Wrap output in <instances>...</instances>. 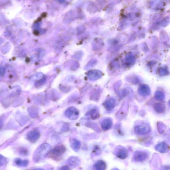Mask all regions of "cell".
I'll use <instances>...</instances> for the list:
<instances>
[{"label": "cell", "instance_id": "obj_1", "mask_svg": "<svg viewBox=\"0 0 170 170\" xmlns=\"http://www.w3.org/2000/svg\"><path fill=\"white\" fill-rule=\"evenodd\" d=\"M51 149V146L49 143H43L36 150L33 155V160L36 162H41L49 154Z\"/></svg>", "mask_w": 170, "mask_h": 170}, {"label": "cell", "instance_id": "obj_2", "mask_svg": "<svg viewBox=\"0 0 170 170\" xmlns=\"http://www.w3.org/2000/svg\"><path fill=\"white\" fill-rule=\"evenodd\" d=\"M66 150V148L64 146H57L51 150L48 155L50 158L55 161H60L63 159V155Z\"/></svg>", "mask_w": 170, "mask_h": 170}, {"label": "cell", "instance_id": "obj_3", "mask_svg": "<svg viewBox=\"0 0 170 170\" xmlns=\"http://www.w3.org/2000/svg\"><path fill=\"white\" fill-rule=\"evenodd\" d=\"M151 130L149 124L145 123H142L135 126V132L139 135H144L149 133Z\"/></svg>", "mask_w": 170, "mask_h": 170}, {"label": "cell", "instance_id": "obj_4", "mask_svg": "<svg viewBox=\"0 0 170 170\" xmlns=\"http://www.w3.org/2000/svg\"><path fill=\"white\" fill-rule=\"evenodd\" d=\"M115 154L117 157L121 160L125 159L128 156L127 150L122 146H118L115 150Z\"/></svg>", "mask_w": 170, "mask_h": 170}, {"label": "cell", "instance_id": "obj_5", "mask_svg": "<svg viewBox=\"0 0 170 170\" xmlns=\"http://www.w3.org/2000/svg\"><path fill=\"white\" fill-rule=\"evenodd\" d=\"M148 157V153L145 151H139L136 152L134 155V159L137 162H143L146 160Z\"/></svg>", "mask_w": 170, "mask_h": 170}, {"label": "cell", "instance_id": "obj_6", "mask_svg": "<svg viewBox=\"0 0 170 170\" xmlns=\"http://www.w3.org/2000/svg\"><path fill=\"white\" fill-rule=\"evenodd\" d=\"M116 101L113 97H110L106 100L104 103V106L107 111H111L116 105Z\"/></svg>", "mask_w": 170, "mask_h": 170}, {"label": "cell", "instance_id": "obj_7", "mask_svg": "<svg viewBox=\"0 0 170 170\" xmlns=\"http://www.w3.org/2000/svg\"><path fill=\"white\" fill-rule=\"evenodd\" d=\"M139 94L143 97H147L150 94L151 90L149 86L144 84H142L138 88Z\"/></svg>", "mask_w": 170, "mask_h": 170}, {"label": "cell", "instance_id": "obj_8", "mask_svg": "<svg viewBox=\"0 0 170 170\" xmlns=\"http://www.w3.org/2000/svg\"><path fill=\"white\" fill-rule=\"evenodd\" d=\"M65 114L69 119L74 120L78 118L79 112L75 108L70 107L66 110Z\"/></svg>", "mask_w": 170, "mask_h": 170}, {"label": "cell", "instance_id": "obj_9", "mask_svg": "<svg viewBox=\"0 0 170 170\" xmlns=\"http://www.w3.org/2000/svg\"><path fill=\"white\" fill-rule=\"evenodd\" d=\"M155 149L160 153H166L168 152L169 147L167 143L162 142L159 143L155 146Z\"/></svg>", "mask_w": 170, "mask_h": 170}, {"label": "cell", "instance_id": "obj_10", "mask_svg": "<svg viewBox=\"0 0 170 170\" xmlns=\"http://www.w3.org/2000/svg\"><path fill=\"white\" fill-rule=\"evenodd\" d=\"M113 125V122L111 118H105L102 122L101 126L102 130L104 131L108 130Z\"/></svg>", "mask_w": 170, "mask_h": 170}, {"label": "cell", "instance_id": "obj_11", "mask_svg": "<svg viewBox=\"0 0 170 170\" xmlns=\"http://www.w3.org/2000/svg\"><path fill=\"white\" fill-rule=\"evenodd\" d=\"M40 133L37 131H32L28 134L27 139L30 142L34 143L39 138Z\"/></svg>", "mask_w": 170, "mask_h": 170}, {"label": "cell", "instance_id": "obj_12", "mask_svg": "<svg viewBox=\"0 0 170 170\" xmlns=\"http://www.w3.org/2000/svg\"><path fill=\"white\" fill-rule=\"evenodd\" d=\"M93 167L96 170H106L107 164L104 160H99L95 163Z\"/></svg>", "mask_w": 170, "mask_h": 170}, {"label": "cell", "instance_id": "obj_13", "mask_svg": "<svg viewBox=\"0 0 170 170\" xmlns=\"http://www.w3.org/2000/svg\"><path fill=\"white\" fill-rule=\"evenodd\" d=\"M81 143L79 141L76 139H73L71 141L70 146L74 151L78 152L80 149Z\"/></svg>", "mask_w": 170, "mask_h": 170}, {"label": "cell", "instance_id": "obj_14", "mask_svg": "<svg viewBox=\"0 0 170 170\" xmlns=\"http://www.w3.org/2000/svg\"><path fill=\"white\" fill-rule=\"evenodd\" d=\"M155 111L157 113H162L164 112L166 108L164 104L160 103H157L154 105Z\"/></svg>", "mask_w": 170, "mask_h": 170}, {"label": "cell", "instance_id": "obj_15", "mask_svg": "<svg viewBox=\"0 0 170 170\" xmlns=\"http://www.w3.org/2000/svg\"><path fill=\"white\" fill-rule=\"evenodd\" d=\"M68 161L69 164L72 167L78 166L80 163V160L77 157H71L69 159Z\"/></svg>", "mask_w": 170, "mask_h": 170}, {"label": "cell", "instance_id": "obj_16", "mask_svg": "<svg viewBox=\"0 0 170 170\" xmlns=\"http://www.w3.org/2000/svg\"><path fill=\"white\" fill-rule=\"evenodd\" d=\"M15 163L17 166L20 167H26L29 164L27 160H23L20 158H17L15 160Z\"/></svg>", "mask_w": 170, "mask_h": 170}, {"label": "cell", "instance_id": "obj_17", "mask_svg": "<svg viewBox=\"0 0 170 170\" xmlns=\"http://www.w3.org/2000/svg\"><path fill=\"white\" fill-rule=\"evenodd\" d=\"M155 99L159 101H162L165 98L164 93L161 91H157L155 93Z\"/></svg>", "mask_w": 170, "mask_h": 170}, {"label": "cell", "instance_id": "obj_18", "mask_svg": "<svg viewBox=\"0 0 170 170\" xmlns=\"http://www.w3.org/2000/svg\"><path fill=\"white\" fill-rule=\"evenodd\" d=\"M157 127L159 132L160 134H162L164 132V131L166 129V126L163 123L161 122H159L157 123Z\"/></svg>", "mask_w": 170, "mask_h": 170}, {"label": "cell", "instance_id": "obj_19", "mask_svg": "<svg viewBox=\"0 0 170 170\" xmlns=\"http://www.w3.org/2000/svg\"><path fill=\"white\" fill-rule=\"evenodd\" d=\"M91 116L93 119H96L99 117V114L97 109H94L91 112Z\"/></svg>", "mask_w": 170, "mask_h": 170}, {"label": "cell", "instance_id": "obj_20", "mask_svg": "<svg viewBox=\"0 0 170 170\" xmlns=\"http://www.w3.org/2000/svg\"><path fill=\"white\" fill-rule=\"evenodd\" d=\"M6 162V158L0 154V167H2L5 164Z\"/></svg>", "mask_w": 170, "mask_h": 170}, {"label": "cell", "instance_id": "obj_21", "mask_svg": "<svg viewBox=\"0 0 170 170\" xmlns=\"http://www.w3.org/2000/svg\"><path fill=\"white\" fill-rule=\"evenodd\" d=\"M20 154L24 155H28V150L25 148H21L20 151Z\"/></svg>", "mask_w": 170, "mask_h": 170}, {"label": "cell", "instance_id": "obj_22", "mask_svg": "<svg viewBox=\"0 0 170 170\" xmlns=\"http://www.w3.org/2000/svg\"><path fill=\"white\" fill-rule=\"evenodd\" d=\"M59 170H70V167L68 165H64L59 168Z\"/></svg>", "mask_w": 170, "mask_h": 170}, {"label": "cell", "instance_id": "obj_23", "mask_svg": "<svg viewBox=\"0 0 170 170\" xmlns=\"http://www.w3.org/2000/svg\"><path fill=\"white\" fill-rule=\"evenodd\" d=\"M100 151V148H99L98 147V146H96L94 147V150H93V152L94 153H96V154H97V153H98Z\"/></svg>", "mask_w": 170, "mask_h": 170}, {"label": "cell", "instance_id": "obj_24", "mask_svg": "<svg viewBox=\"0 0 170 170\" xmlns=\"http://www.w3.org/2000/svg\"><path fill=\"white\" fill-rule=\"evenodd\" d=\"M32 170H43L42 169L40 168H36L33 169Z\"/></svg>", "mask_w": 170, "mask_h": 170}, {"label": "cell", "instance_id": "obj_25", "mask_svg": "<svg viewBox=\"0 0 170 170\" xmlns=\"http://www.w3.org/2000/svg\"><path fill=\"white\" fill-rule=\"evenodd\" d=\"M111 170H119V169L116 168H114L112 169Z\"/></svg>", "mask_w": 170, "mask_h": 170}]
</instances>
